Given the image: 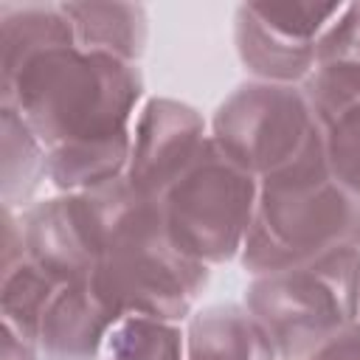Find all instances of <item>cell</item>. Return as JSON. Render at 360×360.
<instances>
[{
  "label": "cell",
  "instance_id": "1",
  "mask_svg": "<svg viewBox=\"0 0 360 360\" xmlns=\"http://www.w3.org/2000/svg\"><path fill=\"white\" fill-rule=\"evenodd\" d=\"M101 256L93 290L118 315L188 321L208 284V267L183 256L166 236L160 202L138 194L127 177L82 191Z\"/></svg>",
  "mask_w": 360,
  "mask_h": 360
},
{
  "label": "cell",
  "instance_id": "2",
  "mask_svg": "<svg viewBox=\"0 0 360 360\" xmlns=\"http://www.w3.org/2000/svg\"><path fill=\"white\" fill-rule=\"evenodd\" d=\"M141 98L138 65L79 45L48 48L3 73V104L22 115L45 152L132 138Z\"/></svg>",
  "mask_w": 360,
  "mask_h": 360
},
{
  "label": "cell",
  "instance_id": "3",
  "mask_svg": "<svg viewBox=\"0 0 360 360\" xmlns=\"http://www.w3.org/2000/svg\"><path fill=\"white\" fill-rule=\"evenodd\" d=\"M354 205L332 180L323 129L290 166L259 180L256 217L239 262L250 276L276 273L349 245Z\"/></svg>",
  "mask_w": 360,
  "mask_h": 360
},
{
  "label": "cell",
  "instance_id": "4",
  "mask_svg": "<svg viewBox=\"0 0 360 360\" xmlns=\"http://www.w3.org/2000/svg\"><path fill=\"white\" fill-rule=\"evenodd\" d=\"M242 304L273 340L278 360H304L360 321V248L340 245L309 262L253 276Z\"/></svg>",
  "mask_w": 360,
  "mask_h": 360
},
{
  "label": "cell",
  "instance_id": "5",
  "mask_svg": "<svg viewBox=\"0 0 360 360\" xmlns=\"http://www.w3.org/2000/svg\"><path fill=\"white\" fill-rule=\"evenodd\" d=\"M259 177L228 160L211 141L158 200L169 242L214 267L239 259L256 217Z\"/></svg>",
  "mask_w": 360,
  "mask_h": 360
},
{
  "label": "cell",
  "instance_id": "6",
  "mask_svg": "<svg viewBox=\"0 0 360 360\" xmlns=\"http://www.w3.org/2000/svg\"><path fill=\"white\" fill-rule=\"evenodd\" d=\"M321 129L298 84L245 82L219 101L208 135L228 160L262 180L298 160Z\"/></svg>",
  "mask_w": 360,
  "mask_h": 360
},
{
  "label": "cell",
  "instance_id": "7",
  "mask_svg": "<svg viewBox=\"0 0 360 360\" xmlns=\"http://www.w3.org/2000/svg\"><path fill=\"white\" fill-rule=\"evenodd\" d=\"M205 143L208 124L200 110L166 96L146 98L132 124V149L124 177L138 194L160 200L197 160Z\"/></svg>",
  "mask_w": 360,
  "mask_h": 360
},
{
  "label": "cell",
  "instance_id": "8",
  "mask_svg": "<svg viewBox=\"0 0 360 360\" xmlns=\"http://www.w3.org/2000/svg\"><path fill=\"white\" fill-rule=\"evenodd\" d=\"M25 259L59 284L87 281L96 273L101 245L82 194L31 202L20 211Z\"/></svg>",
  "mask_w": 360,
  "mask_h": 360
},
{
  "label": "cell",
  "instance_id": "9",
  "mask_svg": "<svg viewBox=\"0 0 360 360\" xmlns=\"http://www.w3.org/2000/svg\"><path fill=\"white\" fill-rule=\"evenodd\" d=\"M301 90L321 127L360 107V3H343L318 37L315 62Z\"/></svg>",
  "mask_w": 360,
  "mask_h": 360
},
{
  "label": "cell",
  "instance_id": "10",
  "mask_svg": "<svg viewBox=\"0 0 360 360\" xmlns=\"http://www.w3.org/2000/svg\"><path fill=\"white\" fill-rule=\"evenodd\" d=\"M118 315L87 281L62 284L42 312L37 343L45 360H98Z\"/></svg>",
  "mask_w": 360,
  "mask_h": 360
},
{
  "label": "cell",
  "instance_id": "11",
  "mask_svg": "<svg viewBox=\"0 0 360 360\" xmlns=\"http://www.w3.org/2000/svg\"><path fill=\"white\" fill-rule=\"evenodd\" d=\"M186 360H278L245 304H211L186 321Z\"/></svg>",
  "mask_w": 360,
  "mask_h": 360
},
{
  "label": "cell",
  "instance_id": "12",
  "mask_svg": "<svg viewBox=\"0 0 360 360\" xmlns=\"http://www.w3.org/2000/svg\"><path fill=\"white\" fill-rule=\"evenodd\" d=\"M233 48L253 82L301 87L315 62V42H292L276 34L250 11L248 3L233 14Z\"/></svg>",
  "mask_w": 360,
  "mask_h": 360
},
{
  "label": "cell",
  "instance_id": "13",
  "mask_svg": "<svg viewBox=\"0 0 360 360\" xmlns=\"http://www.w3.org/2000/svg\"><path fill=\"white\" fill-rule=\"evenodd\" d=\"M73 22L76 42L84 51L110 53L115 59L138 65L149 42V17L141 3H62Z\"/></svg>",
  "mask_w": 360,
  "mask_h": 360
},
{
  "label": "cell",
  "instance_id": "14",
  "mask_svg": "<svg viewBox=\"0 0 360 360\" xmlns=\"http://www.w3.org/2000/svg\"><path fill=\"white\" fill-rule=\"evenodd\" d=\"M0 45H3V73H11L25 59L48 48L79 45V42L62 3H3Z\"/></svg>",
  "mask_w": 360,
  "mask_h": 360
},
{
  "label": "cell",
  "instance_id": "15",
  "mask_svg": "<svg viewBox=\"0 0 360 360\" xmlns=\"http://www.w3.org/2000/svg\"><path fill=\"white\" fill-rule=\"evenodd\" d=\"M3 129V208H28L48 177V152L14 107L0 104Z\"/></svg>",
  "mask_w": 360,
  "mask_h": 360
},
{
  "label": "cell",
  "instance_id": "16",
  "mask_svg": "<svg viewBox=\"0 0 360 360\" xmlns=\"http://www.w3.org/2000/svg\"><path fill=\"white\" fill-rule=\"evenodd\" d=\"M98 360H186V329L172 321L124 315L107 332Z\"/></svg>",
  "mask_w": 360,
  "mask_h": 360
},
{
  "label": "cell",
  "instance_id": "17",
  "mask_svg": "<svg viewBox=\"0 0 360 360\" xmlns=\"http://www.w3.org/2000/svg\"><path fill=\"white\" fill-rule=\"evenodd\" d=\"M59 287L62 284L56 278H51L45 270H39L28 259H22L14 267L3 270V287H0L3 326L14 329L22 338L37 340L42 312L51 304V298H53V292Z\"/></svg>",
  "mask_w": 360,
  "mask_h": 360
},
{
  "label": "cell",
  "instance_id": "18",
  "mask_svg": "<svg viewBox=\"0 0 360 360\" xmlns=\"http://www.w3.org/2000/svg\"><path fill=\"white\" fill-rule=\"evenodd\" d=\"M323 158L332 180L360 202V107L323 124Z\"/></svg>",
  "mask_w": 360,
  "mask_h": 360
},
{
  "label": "cell",
  "instance_id": "19",
  "mask_svg": "<svg viewBox=\"0 0 360 360\" xmlns=\"http://www.w3.org/2000/svg\"><path fill=\"white\" fill-rule=\"evenodd\" d=\"M250 11L276 34L292 42H318L340 14L343 3H248Z\"/></svg>",
  "mask_w": 360,
  "mask_h": 360
},
{
  "label": "cell",
  "instance_id": "20",
  "mask_svg": "<svg viewBox=\"0 0 360 360\" xmlns=\"http://www.w3.org/2000/svg\"><path fill=\"white\" fill-rule=\"evenodd\" d=\"M304 360H360V321L340 329L335 338L321 343Z\"/></svg>",
  "mask_w": 360,
  "mask_h": 360
},
{
  "label": "cell",
  "instance_id": "21",
  "mask_svg": "<svg viewBox=\"0 0 360 360\" xmlns=\"http://www.w3.org/2000/svg\"><path fill=\"white\" fill-rule=\"evenodd\" d=\"M39 343L31 338L17 335L14 329L3 326V360H39Z\"/></svg>",
  "mask_w": 360,
  "mask_h": 360
}]
</instances>
